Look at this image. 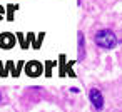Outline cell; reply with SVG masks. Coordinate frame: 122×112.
Wrapping results in <instances>:
<instances>
[{
  "instance_id": "obj_1",
  "label": "cell",
  "mask_w": 122,
  "mask_h": 112,
  "mask_svg": "<svg viewBox=\"0 0 122 112\" xmlns=\"http://www.w3.org/2000/svg\"><path fill=\"white\" fill-rule=\"evenodd\" d=\"M94 40H95V44H97L99 47H102V49H114V47L117 45V37H115V34H114L112 30H109V29L99 30V32L95 34Z\"/></svg>"
},
{
  "instance_id": "obj_2",
  "label": "cell",
  "mask_w": 122,
  "mask_h": 112,
  "mask_svg": "<svg viewBox=\"0 0 122 112\" xmlns=\"http://www.w3.org/2000/svg\"><path fill=\"white\" fill-rule=\"evenodd\" d=\"M25 74L29 77H39L42 74V64L37 60H30L25 64Z\"/></svg>"
},
{
  "instance_id": "obj_3",
  "label": "cell",
  "mask_w": 122,
  "mask_h": 112,
  "mask_svg": "<svg viewBox=\"0 0 122 112\" xmlns=\"http://www.w3.org/2000/svg\"><path fill=\"white\" fill-rule=\"evenodd\" d=\"M89 99H90L92 105H94L97 110H100V109L104 107V97H102V92H100L99 89H90V92H89Z\"/></svg>"
},
{
  "instance_id": "obj_4",
  "label": "cell",
  "mask_w": 122,
  "mask_h": 112,
  "mask_svg": "<svg viewBox=\"0 0 122 112\" xmlns=\"http://www.w3.org/2000/svg\"><path fill=\"white\" fill-rule=\"evenodd\" d=\"M15 45V35H12L10 32H4V34H0V47L9 50Z\"/></svg>"
},
{
  "instance_id": "obj_5",
  "label": "cell",
  "mask_w": 122,
  "mask_h": 112,
  "mask_svg": "<svg viewBox=\"0 0 122 112\" xmlns=\"http://www.w3.org/2000/svg\"><path fill=\"white\" fill-rule=\"evenodd\" d=\"M79 59H84V35L79 34Z\"/></svg>"
},
{
  "instance_id": "obj_6",
  "label": "cell",
  "mask_w": 122,
  "mask_h": 112,
  "mask_svg": "<svg viewBox=\"0 0 122 112\" xmlns=\"http://www.w3.org/2000/svg\"><path fill=\"white\" fill-rule=\"evenodd\" d=\"M45 65H47V75H50V74H52L50 70H52V65H54V64H52V62H47Z\"/></svg>"
},
{
  "instance_id": "obj_7",
  "label": "cell",
  "mask_w": 122,
  "mask_h": 112,
  "mask_svg": "<svg viewBox=\"0 0 122 112\" xmlns=\"http://www.w3.org/2000/svg\"><path fill=\"white\" fill-rule=\"evenodd\" d=\"M2 10H4V9H2V7H0V19H2Z\"/></svg>"
},
{
  "instance_id": "obj_8",
  "label": "cell",
  "mask_w": 122,
  "mask_h": 112,
  "mask_svg": "<svg viewBox=\"0 0 122 112\" xmlns=\"http://www.w3.org/2000/svg\"><path fill=\"white\" fill-rule=\"evenodd\" d=\"M0 100H2V94H0Z\"/></svg>"
}]
</instances>
